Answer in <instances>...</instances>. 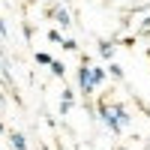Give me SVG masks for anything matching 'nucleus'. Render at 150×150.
I'll return each instance as SVG.
<instances>
[{
	"instance_id": "1",
	"label": "nucleus",
	"mask_w": 150,
	"mask_h": 150,
	"mask_svg": "<svg viewBox=\"0 0 150 150\" xmlns=\"http://www.w3.org/2000/svg\"><path fill=\"white\" fill-rule=\"evenodd\" d=\"M78 90H81L84 96L96 93V81H93V66H90V60H84V63L78 66Z\"/></svg>"
},
{
	"instance_id": "2",
	"label": "nucleus",
	"mask_w": 150,
	"mask_h": 150,
	"mask_svg": "<svg viewBox=\"0 0 150 150\" xmlns=\"http://www.w3.org/2000/svg\"><path fill=\"white\" fill-rule=\"evenodd\" d=\"M99 117H102V123H105V126H108L111 132H114V135H120V129H123V123H120V117H117V111L111 108L108 102H102V105H99Z\"/></svg>"
},
{
	"instance_id": "3",
	"label": "nucleus",
	"mask_w": 150,
	"mask_h": 150,
	"mask_svg": "<svg viewBox=\"0 0 150 150\" xmlns=\"http://www.w3.org/2000/svg\"><path fill=\"white\" fill-rule=\"evenodd\" d=\"M9 144L15 147V150H27V141H24L21 132H9Z\"/></svg>"
},
{
	"instance_id": "4",
	"label": "nucleus",
	"mask_w": 150,
	"mask_h": 150,
	"mask_svg": "<svg viewBox=\"0 0 150 150\" xmlns=\"http://www.w3.org/2000/svg\"><path fill=\"white\" fill-rule=\"evenodd\" d=\"M54 21L60 24V27H69V24H72V18H69L66 9H54Z\"/></svg>"
},
{
	"instance_id": "5",
	"label": "nucleus",
	"mask_w": 150,
	"mask_h": 150,
	"mask_svg": "<svg viewBox=\"0 0 150 150\" xmlns=\"http://www.w3.org/2000/svg\"><path fill=\"white\" fill-rule=\"evenodd\" d=\"M111 108L117 111V117H120V123H123V126H126V123L132 120V114H126V108H123V105H117V102H114V105H111Z\"/></svg>"
},
{
	"instance_id": "6",
	"label": "nucleus",
	"mask_w": 150,
	"mask_h": 150,
	"mask_svg": "<svg viewBox=\"0 0 150 150\" xmlns=\"http://www.w3.org/2000/svg\"><path fill=\"white\" fill-rule=\"evenodd\" d=\"M99 54H102L105 60H111V54H114V45H111V42H99Z\"/></svg>"
},
{
	"instance_id": "7",
	"label": "nucleus",
	"mask_w": 150,
	"mask_h": 150,
	"mask_svg": "<svg viewBox=\"0 0 150 150\" xmlns=\"http://www.w3.org/2000/svg\"><path fill=\"white\" fill-rule=\"evenodd\" d=\"M93 81H96V90H99L102 81H105V69H102V66H93Z\"/></svg>"
},
{
	"instance_id": "8",
	"label": "nucleus",
	"mask_w": 150,
	"mask_h": 150,
	"mask_svg": "<svg viewBox=\"0 0 150 150\" xmlns=\"http://www.w3.org/2000/svg\"><path fill=\"white\" fill-rule=\"evenodd\" d=\"M36 63H42V66H51V63H54V57H51V54H45V51H39V54H36Z\"/></svg>"
},
{
	"instance_id": "9",
	"label": "nucleus",
	"mask_w": 150,
	"mask_h": 150,
	"mask_svg": "<svg viewBox=\"0 0 150 150\" xmlns=\"http://www.w3.org/2000/svg\"><path fill=\"white\" fill-rule=\"evenodd\" d=\"M51 72L57 75V78H63V75H66V66L60 63V60H54V63H51Z\"/></svg>"
},
{
	"instance_id": "10",
	"label": "nucleus",
	"mask_w": 150,
	"mask_h": 150,
	"mask_svg": "<svg viewBox=\"0 0 150 150\" xmlns=\"http://www.w3.org/2000/svg\"><path fill=\"white\" fill-rule=\"evenodd\" d=\"M48 39H51V42H57V45H63L66 39H63V36H60L57 30H48Z\"/></svg>"
},
{
	"instance_id": "11",
	"label": "nucleus",
	"mask_w": 150,
	"mask_h": 150,
	"mask_svg": "<svg viewBox=\"0 0 150 150\" xmlns=\"http://www.w3.org/2000/svg\"><path fill=\"white\" fill-rule=\"evenodd\" d=\"M108 72H111V75H114V78H123V69H120V66H114V63H111V66H108Z\"/></svg>"
},
{
	"instance_id": "12",
	"label": "nucleus",
	"mask_w": 150,
	"mask_h": 150,
	"mask_svg": "<svg viewBox=\"0 0 150 150\" xmlns=\"http://www.w3.org/2000/svg\"><path fill=\"white\" fill-rule=\"evenodd\" d=\"M63 48H66V51H75V48H78V42H75V39H66Z\"/></svg>"
},
{
	"instance_id": "13",
	"label": "nucleus",
	"mask_w": 150,
	"mask_h": 150,
	"mask_svg": "<svg viewBox=\"0 0 150 150\" xmlns=\"http://www.w3.org/2000/svg\"><path fill=\"white\" fill-rule=\"evenodd\" d=\"M120 150H123V147H120Z\"/></svg>"
}]
</instances>
